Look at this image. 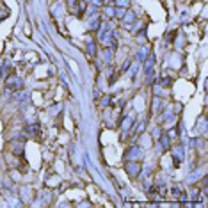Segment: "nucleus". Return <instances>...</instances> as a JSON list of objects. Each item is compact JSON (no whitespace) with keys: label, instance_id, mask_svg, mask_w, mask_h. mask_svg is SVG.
<instances>
[{"label":"nucleus","instance_id":"obj_1","mask_svg":"<svg viewBox=\"0 0 208 208\" xmlns=\"http://www.w3.org/2000/svg\"><path fill=\"white\" fill-rule=\"evenodd\" d=\"M7 85H9V87L12 85V89H21V87H23V82H21V78L11 75V77L7 78Z\"/></svg>","mask_w":208,"mask_h":208},{"label":"nucleus","instance_id":"obj_2","mask_svg":"<svg viewBox=\"0 0 208 208\" xmlns=\"http://www.w3.org/2000/svg\"><path fill=\"white\" fill-rule=\"evenodd\" d=\"M153 64H155V57H150V59H148V62H146V71H150Z\"/></svg>","mask_w":208,"mask_h":208},{"label":"nucleus","instance_id":"obj_3","mask_svg":"<svg viewBox=\"0 0 208 208\" xmlns=\"http://www.w3.org/2000/svg\"><path fill=\"white\" fill-rule=\"evenodd\" d=\"M37 130H39V125H30V126L27 128V132H28V134H36Z\"/></svg>","mask_w":208,"mask_h":208},{"label":"nucleus","instance_id":"obj_4","mask_svg":"<svg viewBox=\"0 0 208 208\" xmlns=\"http://www.w3.org/2000/svg\"><path fill=\"white\" fill-rule=\"evenodd\" d=\"M118 5L121 7V5H128V0H118Z\"/></svg>","mask_w":208,"mask_h":208}]
</instances>
